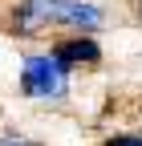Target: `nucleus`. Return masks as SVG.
Returning a JSON list of instances; mask_svg holds the SVG:
<instances>
[{"instance_id":"nucleus-1","label":"nucleus","mask_w":142,"mask_h":146,"mask_svg":"<svg viewBox=\"0 0 142 146\" xmlns=\"http://www.w3.org/2000/svg\"><path fill=\"white\" fill-rule=\"evenodd\" d=\"M102 25H106V12L94 0H21L8 12V29L16 36H41L49 29L98 33Z\"/></svg>"},{"instance_id":"nucleus-2","label":"nucleus","mask_w":142,"mask_h":146,"mask_svg":"<svg viewBox=\"0 0 142 146\" xmlns=\"http://www.w3.org/2000/svg\"><path fill=\"white\" fill-rule=\"evenodd\" d=\"M21 94L29 102H65L69 69L53 61V53H29L21 61Z\"/></svg>"},{"instance_id":"nucleus-3","label":"nucleus","mask_w":142,"mask_h":146,"mask_svg":"<svg viewBox=\"0 0 142 146\" xmlns=\"http://www.w3.org/2000/svg\"><path fill=\"white\" fill-rule=\"evenodd\" d=\"M49 53H53V61L65 65L69 73H73V69H94L102 61V45L94 41L90 33H69V36H61V41H53Z\"/></svg>"},{"instance_id":"nucleus-4","label":"nucleus","mask_w":142,"mask_h":146,"mask_svg":"<svg viewBox=\"0 0 142 146\" xmlns=\"http://www.w3.org/2000/svg\"><path fill=\"white\" fill-rule=\"evenodd\" d=\"M0 146H41V142H33V138L16 134V130H4V134H0Z\"/></svg>"},{"instance_id":"nucleus-5","label":"nucleus","mask_w":142,"mask_h":146,"mask_svg":"<svg viewBox=\"0 0 142 146\" xmlns=\"http://www.w3.org/2000/svg\"><path fill=\"white\" fill-rule=\"evenodd\" d=\"M102 146H142V134H114V138H106Z\"/></svg>"},{"instance_id":"nucleus-6","label":"nucleus","mask_w":142,"mask_h":146,"mask_svg":"<svg viewBox=\"0 0 142 146\" xmlns=\"http://www.w3.org/2000/svg\"><path fill=\"white\" fill-rule=\"evenodd\" d=\"M134 4H138V8H142V0H134Z\"/></svg>"}]
</instances>
